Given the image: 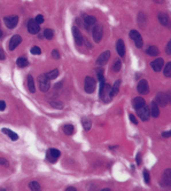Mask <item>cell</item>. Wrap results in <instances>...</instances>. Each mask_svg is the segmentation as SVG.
<instances>
[{"label": "cell", "mask_w": 171, "mask_h": 191, "mask_svg": "<svg viewBox=\"0 0 171 191\" xmlns=\"http://www.w3.org/2000/svg\"><path fill=\"white\" fill-rule=\"evenodd\" d=\"M146 54L149 55V56H157L160 54V50L156 46H149L148 48H146Z\"/></svg>", "instance_id": "obj_22"}, {"label": "cell", "mask_w": 171, "mask_h": 191, "mask_svg": "<svg viewBox=\"0 0 171 191\" xmlns=\"http://www.w3.org/2000/svg\"><path fill=\"white\" fill-rule=\"evenodd\" d=\"M49 104H50L52 106H54V108H57V109L63 108V103H62L61 101H59V100H52V101L49 102Z\"/></svg>", "instance_id": "obj_32"}, {"label": "cell", "mask_w": 171, "mask_h": 191, "mask_svg": "<svg viewBox=\"0 0 171 191\" xmlns=\"http://www.w3.org/2000/svg\"><path fill=\"white\" fill-rule=\"evenodd\" d=\"M2 133L7 134V135H8V137H10V140H11V141H17V140H18V135H17L16 133H14L13 130L8 129V128H2Z\"/></svg>", "instance_id": "obj_24"}, {"label": "cell", "mask_w": 171, "mask_h": 191, "mask_svg": "<svg viewBox=\"0 0 171 191\" xmlns=\"http://www.w3.org/2000/svg\"><path fill=\"white\" fill-rule=\"evenodd\" d=\"M34 21H36L38 24H41V23L45 21V18H44V16H42V15H40V14H39V15H37V16H36Z\"/></svg>", "instance_id": "obj_38"}, {"label": "cell", "mask_w": 171, "mask_h": 191, "mask_svg": "<svg viewBox=\"0 0 171 191\" xmlns=\"http://www.w3.org/2000/svg\"><path fill=\"white\" fill-rule=\"evenodd\" d=\"M137 90L140 95H146L149 93V86H148V82L147 80L142 79L138 82V86H137Z\"/></svg>", "instance_id": "obj_7"}, {"label": "cell", "mask_w": 171, "mask_h": 191, "mask_svg": "<svg viewBox=\"0 0 171 191\" xmlns=\"http://www.w3.org/2000/svg\"><path fill=\"white\" fill-rule=\"evenodd\" d=\"M72 34H73V40H75L76 45H77V46H80V45L83 43V35H81L80 31H79L76 26L72 27Z\"/></svg>", "instance_id": "obj_17"}, {"label": "cell", "mask_w": 171, "mask_h": 191, "mask_svg": "<svg viewBox=\"0 0 171 191\" xmlns=\"http://www.w3.org/2000/svg\"><path fill=\"white\" fill-rule=\"evenodd\" d=\"M67 190H73V191H76V188H73V186H67Z\"/></svg>", "instance_id": "obj_47"}, {"label": "cell", "mask_w": 171, "mask_h": 191, "mask_svg": "<svg viewBox=\"0 0 171 191\" xmlns=\"http://www.w3.org/2000/svg\"><path fill=\"white\" fill-rule=\"evenodd\" d=\"M162 184L165 186H170L171 185V169L168 168L164 170L163 176H162Z\"/></svg>", "instance_id": "obj_16"}, {"label": "cell", "mask_w": 171, "mask_h": 191, "mask_svg": "<svg viewBox=\"0 0 171 191\" xmlns=\"http://www.w3.org/2000/svg\"><path fill=\"white\" fill-rule=\"evenodd\" d=\"M170 135H171L170 132H163V133H162V136H163V137H170Z\"/></svg>", "instance_id": "obj_45"}, {"label": "cell", "mask_w": 171, "mask_h": 191, "mask_svg": "<svg viewBox=\"0 0 171 191\" xmlns=\"http://www.w3.org/2000/svg\"><path fill=\"white\" fill-rule=\"evenodd\" d=\"M2 37V30H1V26H0V38Z\"/></svg>", "instance_id": "obj_48"}, {"label": "cell", "mask_w": 171, "mask_h": 191, "mask_svg": "<svg viewBox=\"0 0 171 191\" xmlns=\"http://www.w3.org/2000/svg\"><path fill=\"white\" fill-rule=\"evenodd\" d=\"M60 156H61V152L57 149H49L46 153V158L50 162H55L60 158Z\"/></svg>", "instance_id": "obj_8"}, {"label": "cell", "mask_w": 171, "mask_h": 191, "mask_svg": "<svg viewBox=\"0 0 171 191\" xmlns=\"http://www.w3.org/2000/svg\"><path fill=\"white\" fill-rule=\"evenodd\" d=\"M96 74H98L99 81H104V79H103V70L102 69H98L96 70Z\"/></svg>", "instance_id": "obj_37"}, {"label": "cell", "mask_w": 171, "mask_h": 191, "mask_svg": "<svg viewBox=\"0 0 171 191\" xmlns=\"http://www.w3.org/2000/svg\"><path fill=\"white\" fill-rule=\"evenodd\" d=\"M62 130H63V133H64L65 135H72V134L75 133V127H73V125H71V124H67V125H64V126L62 127Z\"/></svg>", "instance_id": "obj_23"}, {"label": "cell", "mask_w": 171, "mask_h": 191, "mask_svg": "<svg viewBox=\"0 0 171 191\" xmlns=\"http://www.w3.org/2000/svg\"><path fill=\"white\" fill-rule=\"evenodd\" d=\"M0 165L2 166H8V161L5 158H0Z\"/></svg>", "instance_id": "obj_42"}, {"label": "cell", "mask_w": 171, "mask_h": 191, "mask_svg": "<svg viewBox=\"0 0 171 191\" xmlns=\"http://www.w3.org/2000/svg\"><path fill=\"white\" fill-rule=\"evenodd\" d=\"M142 176H143V178H145V182L148 184V183L150 182V176H149V173H148L147 169H143V170H142Z\"/></svg>", "instance_id": "obj_35"}, {"label": "cell", "mask_w": 171, "mask_h": 191, "mask_svg": "<svg viewBox=\"0 0 171 191\" xmlns=\"http://www.w3.org/2000/svg\"><path fill=\"white\" fill-rule=\"evenodd\" d=\"M26 80H28V88H29V90H30L31 93H34V90H36V86H34L33 77L29 74L28 78H26Z\"/></svg>", "instance_id": "obj_25"}, {"label": "cell", "mask_w": 171, "mask_h": 191, "mask_svg": "<svg viewBox=\"0 0 171 191\" xmlns=\"http://www.w3.org/2000/svg\"><path fill=\"white\" fill-rule=\"evenodd\" d=\"M45 75L49 79V80H52V79H55L57 75H59V70L57 69H53V70H50V71H48L47 73H45Z\"/></svg>", "instance_id": "obj_27"}, {"label": "cell", "mask_w": 171, "mask_h": 191, "mask_svg": "<svg viewBox=\"0 0 171 191\" xmlns=\"http://www.w3.org/2000/svg\"><path fill=\"white\" fill-rule=\"evenodd\" d=\"M16 64H17L18 67H25V66L29 65V61L24 57H18L17 61H16Z\"/></svg>", "instance_id": "obj_26"}, {"label": "cell", "mask_w": 171, "mask_h": 191, "mask_svg": "<svg viewBox=\"0 0 171 191\" xmlns=\"http://www.w3.org/2000/svg\"><path fill=\"white\" fill-rule=\"evenodd\" d=\"M130 38L134 41V45H135L137 48L142 47V38H141V34L137 30H131L130 31Z\"/></svg>", "instance_id": "obj_6"}, {"label": "cell", "mask_w": 171, "mask_h": 191, "mask_svg": "<svg viewBox=\"0 0 171 191\" xmlns=\"http://www.w3.org/2000/svg\"><path fill=\"white\" fill-rule=\"evenodd\" d=\"M119 86H121V80H116L114 86L111 87V95L115 96L118 94V90H119Z\"/></svg>", "instance_id": "obj_28"}, {"label": "cell", "mask_w": 171, "mask_h": 191, "mask_svg": "<svg viewBox=\"0 0 171 191\" xmlns=\"http://www.w3.org/2000/svg\"><path fill=\"white\" fill-rule=\"evenodd\" d=\"M100 97L103 100V102H110L112 98L111 95V87L108 83H104V81H100Z\"/></svg>", "instance_id": "obj_1"}, {"label": "cell", "mask_w": 171, "mask_h": 191, "mask_svg": "<svg viewBox=\"0 0 171 191\" xmlns=\"http://www.w3.org/2000/svg\"><path fill=\"white\" fill-rule=\"evenodd\" d=\"M84 26H85V29H90V26H93V25H95L96 24V18H95V16H92V15H85L84 16Z\"/></svg>", "instance_id": "obj_13"}, {"label": "cell", "mask_w": 171, "mask_h": 191, "mask_svg": "<svg viewBox=\"0 0 171 191\" xmlns=\"http://www.w3.org/2000/svg\"><path fill=\"white\" fill-rule=\"evenodd\" d=\"M50 80L45 75V74H40L38 77V85H39V89L42 91V93H46L49 90L50 88Z\"/></svg>", "instance_id": "obj_3"}, {"label": "cell", "mask_w": 171, "mask_h": 191, "mask_svg": "<svg viewBox=\"0 0 171 191\" xmlns=\"http://www.w3.org/2000/svg\"><path fill=\"white\" fill-rule=\"evenodd\" d=\"M121 66H122V62L119 61V59H117V61H115L114 62V65H112V70L114 71H119L121 70Z\"/></svg>", "instance_id": "obj_34"}, {"label": "cell", "mask_w": 171, "mask_h": 191, "mask_svg": "<svg viewBox=\"0 0 171 191\" xmlns=\"http://www.w3.org/2000/svg\"><path fill=\"white\" fill-rule=\"evenodd\" d=\"M6 109V103L5 101H0V111H3Z\"/></svg>", "instance_id": "obj_44"}, {"label": "cell", "mask_w": 171, "mask_h": 191, "mask_svg": "<svg viewBox=\"0 0 171 191\" xmlns=\"http://www.w3.org/2000/svg\"><path fill=\"white\" fill-rule=\"evenodd\" d=\"M158 21L162 25L169 26V15L166 13H160L158 14Z\"/></svg>", "instance_id": "obj_21"}, {"label": "cell", "mask_w": 171, "mask_h": 191, "mask_svg": "<svg viewBox=\"0 0 171 191\" xmlns=\"http://www.w3.org/2000/svg\"><path fill=\"white\" fill-rule=\"evenodd\" d=\"M44 37H45L46 39H48V40L53 39V37H54V31L50 30V29H45V30H44Z\"/></svg>", "instance_id": "obj_31"}, {"label": "cell", "mask_w": 171, "mask_h": 191, "mask_svg": "<svg viewBox=\"0 0 171 191\" xmlns=\"http://www.w3.org/2000/svg\"><path fill=\"white\" fill-rule=\"evenodd\" d=\"M92 35H93L94 42L99 43L102 40V37H103V27H102V25L95 24L94 27H93V30H92Z\"/></svg>", "instance_id": "obj_4"}, {"label": "cell", "mask_w": 171, "mask_h": 191, "mask_svg": "<svg viewBox=\"0 0 171 191\" xmlns=\"http://www.w3.org/2000/svg\"><path fill=\"white\" fill-rule=\"evenodd\" d=\"M30 51H31V54H33V55H39V54L41 53V49H40L38 46H33Z\"/></svg>", "instance_id": "obj_36"}, {"label": "cell", "mask_w": 171, "mask_h": 191, "mask_svg": "<svg viewBox=\"0 0 171 191\" xmlns=\"http://www.w3.org/2000/svg\"><path fill=\"white\" fill-rule=\"evenodd\" d=\"M166 54L168 55H171V41H169L168 42V45H166Z\"/></svg>", "instance_id": "obj_41"}, {"label": "cell", "mask_w": 171, "mask_h": 191, "mask_svg": "<svg viewBox=\"0 0 171 191\" xmlns=\"http://www.w3.org/2000/svg\"><path fill=\"white\" fill-rule=\"evenodd\" d=\"M21 42H22V38H21L18 34L13 35V37L10 38V40H9V49H10V50H14Z\"/></svg>", "instance_id": "obj_15"}, {"label": "cell", "mask_w": 171, "mask_h": 191, "mask_svg": "<svg viewBox=\"0 0 171 191\" xmlns=\"http://www.w3.org/2000/svg\"><path fill=\"white\" fill-rule=\"evenodd\" d=\"M116 50H117V54L121 57L125 56V45H124V41L122 39L117 40V42H116Z\"/></svg>", "instance_id": "obj_18"}, {"label": "cell", "mask_w": 171, "mask_h": 191, "mask_svg": "<svg viewBox=\"0 0 171 191\" xmlns=\"http://www.w3.org/2000/svg\"><path fill=\"white\" fill-rule=\"evenodd\" d=\"M129 118H130V120H131V122H132V124H134V125H137V124H138V120L135 119V117H134L132 113H130Z\"/></svg>", "instance_id": "obj_40"}, {"label": "cell", "mask_w": 171, "mask_h": 191, "mask_svg": "<svg viewBox=\"0 0 171 191\" xmlns=\"http://www.w3.org/2000/svg\"><path fill=\"white\" fill-rule=\"evenodd\" d=\"M109 58H110V51L106 50V51H103V53H101L99 55V57L96 59V64L100 65V66H102V65L107 64V62L109 61Z\"/></svg>", "instance_id": "obj_12"}, {"label": "cell", "mask_w": 171, "mask_h": 191, "mask_svg": "<svg viewBox=\"0 0 171 191\" xmlns=\"http://www.w3.org/2000/svg\"><path fill=\"white\" fill-rule=\"evenodd\" d=\"M52 57H53V58H55V59H59V58H60V53H59V50H57V49L52 50Z\"/></svg>", "instance_id": "obj_39"}, {"label": "cell", "mask_w": 171, "mask_h": 191, "mask_svg": "<svg viewBox=\"0 0 171 191\" xmlns=\"http://www.w3.org/2000/svg\"><path fill=\"white\" fill-rule=\"evenodd\" d=\"M6 58V54H5V51L0 48V61H3Z\"/></svg>", "instance_id": "obj_43"}, {"label": "cell", "mask_w": 171, "mask_h": 191, "mask_svg": "<svg viewBox=\"0 0 171 191\" xmlns=\"http://www.w3.org/2000/svg\"><path fill=\"white\" fill-rule=\"evenodd\" d=\"M28 31H29V33H31V34H36V33H38V32L40 31L39 24L34 21V18L29 19V22H28Z\"/></svg>", "instance_id": "obj_10"}, {"label": "cell", "mask_w": 171, "mask_h": 191, "mask_svg": "<svg viewBox=\"0 0 171 191\" xmlns=\"http://www.w3.org/2000/svg\"><path fill=\"white\" fill-rule=\"evenodd\" d=\"M150 66H151V69H153L154 71L160 72V71L163 69V66H164V61H163V58H156V59H154V61L150 63Z\"/></svg>", "instance_id": "obj_14"}, {"label": "cell", "mask_w": 171, "mask_h": 191, "mask_svg": "<svg viewBox=\"0 0 171 191\" xmlns=\"http://www.w3.org/2000/svg\"><path fill=\"white\" fill-rule=\"evenodd\" d=\"M137 162H138V165L141 164V154H140V153L137 154Z\"/></svg>", "instance_id": "obj_46"}, {"label": "cell", "mask_w": 171, "mask_h": 191, "mask_svg": "<svg viewBox=\"0 0 171 191\" xmlns=\"http://www.w3.org/2000/svg\"><path fill=\"white\" fill-rule=\"evenodd\" d=\"M3 22L8 29H14L18 23V17L17 16H7L3 18Z\"/></svg>", "instance_id": "obj_11"}, {"label": "cell", "mask_w": 171, "mask_h": 191, "mask_svg": "<svg viewBox=\"0 0 171 191\" xmlns=\"http://www.w3.org/2000/svg\"><path fill=\"white\" fill-rule=\"evenodd\" d=\"M170 100H171V96H170V93H165V91H161L156 95V104L158 106H166L169 103H170Z\"/></svg>", "instance_id": "obj_2"}, {"label": "cell", "mask_w": 171, "mask_h": 191, "mask_svg": "<svg viewBox=\"0 0 171 191\" xmlns=\"http://www.w3.org/2000/svg\"><path fill=\"white\" fill-rule=\"evenodd\" d=\"M149 113L153 118H157L160 116V106L156 104V102H151L149 108Z\"/></svg>", "instance_id": "obj_19"}, {"label": "cell", "mask_w": 171, "mask_h": 191, "mask_svg": "<svg viewBox=\"0 0 171 191\" xmlns=\"http://www.w3.org/2000/svg\"><path fill=\"white\" fill-rule=\"evenodd\" d=\"M29 188L31 190H40V184L38 182H36V181H32V182L29 183Z\"/></svg>", "instance_id": "obj_33"}, {"label": "cell", "mask_w": 171, "mask_h": 191, "mask_svg": "<svg viewBox=\"0 0 171 191\" xmlns=\"http://www.w3.org/2000/svg\"><path fill=\"white\" fill-rule=\"evenodd\" d=\"M137 112H138V116L140 117V119H141L142 121H147V120L149 119V117H150L149 109H148L146 105H143V106L137 109Z\"/></svg>", "instance_id": "obj_9"}, {"label": "cell", "mask_w": 171, "mask_h": 191, "mask_svg": "<svg viewBox=\"0 0 171 191\" xmlns=\"http://www.w3.org/2000/svg\"><path fill=\"white\" fill-rule=\"evenodd\" d=\"M165 77H171V62H168L166 64H164V71H163Z\"/></svg>", "instance_id": "obj_29"}, {"label": "cell", "mask_w": 171, "mask_h": 191, "mask_svg": "<svg viewBox=\"0 0 171 191\" xmlns=\"http://www.w3.org/2000/svg\"><path fill=\"white\" fill-rule=\"evenodd\" d=\"M81 124H83V127H84V129H85V130H90V129H91L92 122H91V120H90V119H87V118H83Z\"/></svg>", "instance_id": "obj_30"}, {"label": "cell", "mask_w": 171, "mask_h": 191, "mask_svg": "<svg viewBox=\"0 0 171 191\" xmlns=\"http://www.w3.org/2000/svg\"><path fill=\"white\" fill-rule=\"evenodd\" d=\"M95 87H96V81L93 77L91 75H87L85 78V85H84V88H85V91L88 93V94H92L94 90H95Z\"/></svg>", "instance_id": "obj_5"}, {"label": "cell", "mask_w": 171, "mask_h": 191, "mask_svg": "<svg viewBox=\"0 0 171 191\" xmlns=\"http://www.w3.org/2000/svg\"><path fill=\"white\" fill-rule=\"evenodd\" d=\"M143 105H146V102H145V100L142 97H134L132 100V106L135 110L139 109V108H141V106H143Z\"/></svg>", "instance_id": "obj_20"}]
</instances>
